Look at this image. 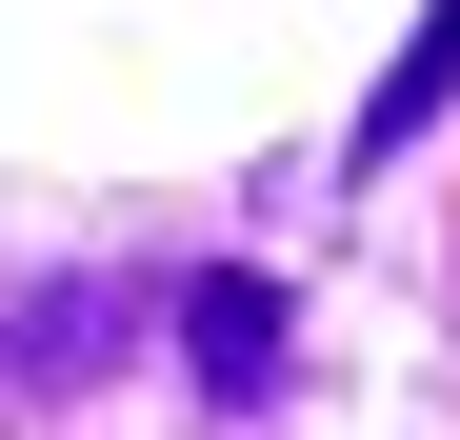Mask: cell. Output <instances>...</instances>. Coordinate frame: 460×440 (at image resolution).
Instances as JSON below:
<instances>
[{"instance_id": "cell-1", "label": "cell", "mask_w": 460, "mask_h": 440, "mask_svg": "<svg viewBox=\"0 0 460 440\" xmlns=\"http://www.w3.org/2000/svg\"><path fill=\"white\" fill-rule=\"evenodd\" d=\"M280 340H300V301H280L261 260L181 280V360H200V400H261V381H280Z\"/></svg>"}, {"instance_id": "cell-2", "label": "cell", "mask_w": 460, "mask_h": 440, "mask_svg": "<svg viewBox=\"0 0 460 440\" xmlns=\"http://www.w3.org/2000/svg\"><path fill=\"white\" fill-rule=\"evenodd\" d=\"M120 340H140V301H120V280H40V301H21V340H0V360H21V381H101Z\"/></svg>"}, {"instance_id": "cell-3", "label": "cell", "mask_w": 460, "mask_h": 440, "mask_svg": "<svg viewBox=\"0 0 460 440\" xmlns=\"http://www.w3.org/2000/svg\"><path fill=\"white\" fill-rule=\"evenodd\" d=\"M440 81H460V0H420V40L380 60V101H360V161H401V140L440 120Z\"/></svg>"}]
</instances>
